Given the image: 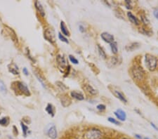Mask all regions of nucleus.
I'll use <instances>...</instances> for the list:
<instances>
[{
    "label": "nucleus",
    "instance_id": "1",
    "mask_svg": "<svg viewBox=\"0 0 158 139\" xmlns=\"http://www.w3.org/2000/svg\"><path fill=\"white\" fill-rule=\"evenodd\" d=\"M103 131L98 128H91L87 130L84 134V139H103Z\"/></svg>",
    "mask_w": 158,
    "mask_h": 139
},
{
    "label": "nucleus",
    "instance_id": "2",
    "mask_svg": "<svg viewBox=\"0 0 158 139\" xmlns=\"http://www.w3.org/2000/svg\"><path fill=\"white\" fill-rule=\"evenodd\" d=\"M145 65L149 70H155L157 66V58L155 56L147 54L145 56Z\"/></svg>",
    "mask_w": 158,
    "mask_h": 139
},
{
    "label": "nucleus",
    "instance_id": "3",
    "mask_svg": "<svg viewBox=\"0 0 158 139\" xmlns=\"http://www.w3.org/2000/svg\"><path fill=\"white\" fill-rule=\"evenodd\" d=\"M131 73L134 80L136 81L143 80L145 77L144 70L139 65H134L133 68H131Z\"/></svg>",
    "mask_w": 158,
    "mask_h": 139
},
{
    "label": "nucleus",
    "instance_id": "4",
    "mask_svg": "<svg viewBox=\"0 0 158 139\" xmlns=\"http://www.w3.org/2000/svg\"><path fill=\"white\" fill-rule=\"evenodd\" d=\"M44 38L52 44L54 43L56 41V35L54 30L51 28L46 29V31L44 32Z\"/></svg>",
    "mask_w": 158,
    "mask_h": 139
},
{
    "label": "nucleus",
    "instance_id": "5",
    "mask_svg": "<svg viewBox=\"0 0 158 139\" xmlns=\"http://www.w3.org/2000/svg\"><path fill=\"white\" fill-rule=\"evenodd\" d=\"M100 37H101V39H102L105 42L108 43V44H110V43L114 42V36H113L112 34H110L109 32H103V33H101V34H100Z\"/></svg>",
    "mask_w": 158,
    "mask_h": 139
},
{
    "label": "nucleus",
    "instance_id": "6",
    "mask_svg": "<svg viewBox=\"0 0 158 139\" xmlns=\"http://www.w3.org/2000/svg\"><path fill=\"white\" fill-rule=\"evenodd\" d=\"M114 115L120 121H125L126 119V112L122 109H117L116 111H114Z\"/></svg>",
    "mask_w": 158,
    "mask_h": 139
},
{
    "label": "nucleus",
    "instance_id": "7",
    "mask_svg": "<svg viewBox=\"0 0 158 139\" xmlns=\"http://www.w3.org/2000/svg\"><path fill=\"white\" fill-rule=\"evenodd\" d=\"M18 88L24 95L27 96H30V92L25 84L23 83V82H18Z\"/></svg>",
    "mask_w": 158,
    "mask_h": 139
},
{
    "label": "nucleus",
    "instance_id": "8",
    "mask_svg": "<svg viewBox=\"0 0 158 139\" xmlns=\"http://www.w3.org/2000/svg\"><path fill=\"white\" fill-rule=\"evenodd\" d=\"M47 134H48L49 138L51 139H56L57 138L58 133H57V130H56V127L54 125L49 128V129L47 131Z\"/></svg>",
    "mask_w": 158,
    "mask_h": 139
},
{
    "label": "nucleus",
    "instance_id": "9",
    "mask_svg": "<svg viewBox=\"0 0 158 139\" xmlns=\"http://www.w3.org/2000/svg\"><path fill=\"white\" fill-rule=\"evenodd\" d=\"M112 92L113 93V94L116 96V98H117L119 99L121 101H122V102L124 103H127V100H126V98H125L124 95L122 92H120L119 90H117V89H112Z\"/></svg>",
    "mask_w": 158,
    "mask_h": 139
},
{
    "label": "nucleus",
    "instance_id": "10",
    "mask_svg": "<svg viewBox=\"0 0 158 139\" xmlns=\"http://www.w3.org/2000/svg\"><path fill=\"white\" fill-rule=\"evenodd\" d=\"M139 47H140V44L139 42H132L131 44L126 45L125 49L127 51H133L136 49H139Z\"/></svg>",
    "mask_w": 158,
    "mask_h": 139
},
{
    "label": "nucleus",
    "instance_id": "11",
    "mask_svg": "<svg viewBox=\"0 0 158 139\" xmlns=\"http://www.w3.org/2000/svg\"><path fill=\"white\" fill-rule=\"evenodd\" d=\"M127 16H128V18H129V20H130L133 24L136 25H139V24H140L139 20L132 13L130 12V11L127 12Z\"/></svg>",
    "mask_w": 158,
    "mask_h": 139
},
{
    "label": "nucleus",
    "instance_id": "12",
    "mask_svg": "<svg viewBox=\"0 0 158 139\" xmlns=\"http://www.w3.org/2000/svg\"><path fill=\"white\" fill-rule=\"evenodd\" d=\"M71 96L73 98H74L75 99L78 100H83L84 99V96L83 95L82 93L80 92H77V91H73L70 93Z\"/></svg>",
    "mask_w": 158,
    "mask_h": 139
},
{
    "label": "nucleus",
    "instance_id": "13",
    "mask_svg": "<svg viewBox=\"0 0 158 139\" xmlns=\"http://www.w3.org/2000/svg\"><path fill=\"white\" fill-rule=\"evenodd\" d=\"M34 5H35V7H36L37 10L38 11V12L41 14V16L42 17H44V16H45V12H44V8L42 6V5H41V3L39 2V1H36L35 3H34Z\"/></svg>",
    "mask_w": 158,
    "mask_h": 139
},
{
    "label": "nucleus",
    "instance_id": "14",
    "mask_svg": "<svg viewBox=\"0 0 158 139\" xmlns=\"http://www.w3.org/2000/svg\"><path fill=\"white\" fill-rule=\"evenodd\" d=\"M9 70L10 72H11L13 75H18L19 74V70L18 66L15 63H11L9 65Z\"/></svg>",
    "mask_w": 158,
    "mask_h": 139
},
{
    "label": "nucleus",
    "instance_id": "15",
    "mask_svg": "<svg viewBox=\"0 0 158 139\" xmlns=\"http://www.w3.org/2000/svg\"><path fill=\"white\" fill-rule=\"evenodd\" d=\"M84 88V89L86 90V91L89 93L91 95H96L98 93L97 91L94 88H93L92 86L89 85V84H85Z\"/></svg>",
    "mask_w": 158,
    "mask_h": 139
},
{
    "label": "nucleus",
    "instance_id": "16",
    "mask_svg": "<svg viewBox=\"0 0 158 139\" xmlns=\"http://www.w3.org/2000/svg\"><path fill=\"white\" fill-rule=\"evenodd\" d=\"M56 60H57V62H58L59 65L62 67V68H65L67 65L66 59L63 56H61V55H58L57 57H56Z\"/></svg>",
    "mask_w": 158,
    "mask_h": 139
},
{
    "label": "nucleus",
    "instance_id": "17",
    "mask_svg": "<svg viewBox=\"0 0 158 139\" xmlns=\"http://www.w3.org/2000/svg\"><path fill=\"white\" fill-rule=\"evenodd\" d=\"M61 30L63 34H64L65 36H70V32L68 31V28H67L65 23L63 22V21H61Z\"/></svg>",
    "mask_w": 158,
    "mask_h": 139
},
{
    "label": "nucleus",
    "instance_id": "18",
    "mask_svg": "<svg viewBox=\"0 0 158 139\" xmlns=\"http://www.w3.org/2000/svg\"><path fill=\"white\" fill-rule=\"evenodd\" d=\"M46 111L49 115H51V117H54V115H55V113H54V112H55V110H54V106H53V105L50 104V103H49V104L47 105V106H46Z\"/></svg>",
    "mask_w": 158,
    "mask_h": 139
},
{
    "label": "nucleus",
    "instance_id": "19",
    "mask_svg": "<svg viewBox=\"0 0 158 139\" xmlns=\"http://www.w3.org/2000/svg\"><path fill=\"white\" fill-rule=\"evenodd\" d=\"M110 47L111 49L112 54H117L118 52V48H117V44L116 42H113L110 44Z\"/></svg>",
    "mask_w": 158,
    "mask_h": 139
},
{
    "label": "nucleus",
    "instance_id": "20",
    "mask_svg": "<svg viewBox=\"0 0 158 139\" xmlns=\"http://www.w3.org/2000/svg\"><path fill=\"white\" fill-rule=\"evenodd\" d=\"M97 48L100 56H101L103 59L106 58H107V56H106V54H105V52L104 50H103V49L102 47L100 46H99V45H97Z\"/></svg>",
    "mask_w": 158,
    "mask_h": 139
},
{
    "label": "nucleus",
    "instance_id": "21",
    "mask_svg": "<svg viewBox=\"0 0 158 139\" xmlns=\"http://www.w3.org/2000/svg\"><path fill=\"white\" fill-rule=\"evenodd\" d=\"M9 124V117H3L0 119V125L2 126H7Z\"/></svg>",
    "mask_w": 158,
    "mask_h": 139
},
{
    "label": "nucleus",
    "instance_id": "22",
    "mask_svg": "<svg viewBox=\"0 0 158 139\" xmlns=\"http://www.w3.org/2000/svg\"><path fill=\"white\" fill-rule=\"evenodd\" d=\"M141 22L143 23L144 25H148L150 23V20L148 19L147 16L145 14H143V13L141 14Z\"/></svg>",
    "mask_w": 158,
    "mask_h": 139
},
{
    "label": "nucleus",
    "instance_id": "23",
    "mask_svg": "<svg viewBox=\"0 0 158 139\" xmlns=\"http://www.w3.org/2000/svg\"><path fill=\"white\" fill-rule=\"evenodd\" d=\"M0 91L2 92L3 93H6V86L4 84L2 81H0Z\"/></svg>",
    "mask_w": 158,
    "mask_h": 139
},
{
    "label": "nucleus",
    "instance_id": "24",
    "mask_svg": "<svg viewBox=\"0 0 158 139\" xmlns=\"http://www.w3.org/2000/svg\"><path fill=\"white\" fill-rule=\"evenodd\" d=\"M107 120H108V122H110V123H112V124H114V125H120V123H119V121L116 120V119L113 118V117H109L107 118Z\"/></svg>",
    "mask_w": 158,
    "mask_h": 139
},
{
    "label": "nucleus",
    "instance_id": "25",
    "mask_svg": "<svg viewBox=\"0 0 158 139\" xmlns=\"http://www.w3.org/2000/svg\"><path fill=\"white\" fill-rule=\"evenodd\" d=\"M20 125H21V127H22L23 136H24L25 137H26V136H27V131H28V127H27V126H25L23 123H21Z\"/></svg>",
    "mask_w": 158,
    "mask_h": 139
},
{
    "label": "nucleus",
    "instance_id": "26",
    "mask_svg": "<svg viewBox=\"0 0 158 139\" xmlns=\"http://www.w3.org/2000/svg\"><path fill=\"white\" fill-rule=\"evenodd\" d=\"M69 59H70L71 63L75 64V65H77V64L79 63V61H78L77 59L75 58L73 56H72V55H70V56H69Z\"/></svg>",
    "mask_w": 158,
    "mask_h": 139
},
{
    "label": "nucleus",
    "instance_id": "27",
    "mask_svg": "<svg viewBox=\"0 0 158 139\" xmlns=\"http://www.w3.org/2000/svg\"><path fill=\"white\" fill-rule=\"evenodd\" d=\"M59 38L61 39L62 42H65L66 44H69V41L68 40V39H67L66 37H64L63 34H61V33H60V32L59 33Z\"/></svg>",
    "mask_w": 158,
    "mask_h": 139
},
{
    "label": "nucleus",
    "instance_id": "28",
    "mask_svg": "<svg viewBox=\"0 0 158 139\" xmlns=\"http://www.w3.org/2000/svg\"><path fill=\"white\" fill-rule=\"evenodd\" d=\"M141 32L143 34H145V35H148V36L153 35V32L149 31V30H147L145 29V28H142V30H141Z\"/></svg>",
    "mask_w": 158,
    "mask_h": 139
},
{
    "label": "nucleus",
    "instance_id": "29",
    "mask_svg": "<svg viewBox=\"0 0 158 139\" xmlns=\"http://www.w3.org/2000/svg\"><path fill=\"white\" fill-rule=\"evenodd\" d=\"M96 108H97L98 110H99V111H104L105 109H106V107H105V105H103V104H99V105H98L97 106H96Z\"/></svg>",
    "mask_w": 158,
    "mask_h": 139
},
{
    "label": "nucleus",
    "instance_id": "30",
    "mask_svg": "<svg viewBox=\"0 0 158 139\" xmlns=\"http://www.w3.org/2000/svg\"><path fill=\"white\" fill-rule=\"evenodd\" d=\"M125 4H126V9H132V6H131V1L125 0Z\"/></svg>",
    "mask_w": 158,
    "mask_h": 139
},
{
    "label": "nucleus",
    "instance_id": "31",
    "mask_svg": "<svg viewBox=\"0 0 158 139\" xmlns=\"http://www.w3.org/2000/svg\"><path fill=\"white\" fill-rule=\"evenodd\" d=\"M111 63H112V65H116V64H117V63H118V59H117V57H115V56L112 57V58H111Z\"/></svg>",
    "mask_w": 158,
    "mask_h": 139
},
{
    "label": "nucleus",
    "instance_id": "32",
    "mask_svg": "<svg viewBox=\"0 0 158 139\" xmlns=\"http://www.w3.org/2000/svg\"><path fill=\"white\" fill-rule=\"evenodd\" d=\"M79 30H80V31L82 33H83V32H85V27L83 26L82 25H79Z\"/></svg>",
    "mask_w": 158,
    "mask_h": 139
},
{
    "label": "nucleus",
    "instance_id": "33",
    "mask_svg": "<svg viewBox=\"0 0 158 139\" xmlns=\"http://www.w3.org/2000/svg\"><path fill=\"white\" fill-rule=\"evenodd\" d=\"M154 16L158 20V9H155L153 11Z\"/></svg>",
    "mask_w": 158,
    "mask_h": 139
},
{
    "label": "nucleus",
    "instance_id": "34",
    "mask_svg": "<svg viewBox=\"0 0 158 139\" xmlns=\"http://www.w3.org/2000/svg\"><path fill=\"white\" fill-rule=\"evenodd\" d=\"M23 73H24L26 76L28 75V71H27V70L26 68H24L23 69Z\"/></svg>",
    "mask_w": 158,
    "mask_h": 139
},
{
    "label": "nucleus",
    "instance_id": "35",
    "mask_svg": "<svg viewBox=\"0 0 158 139\" xmlns=\"http://www.w3.org/2000/svg\"><path fill=\"white\" fill-rule=\"evenodd\" d=\"M150 125H151V127H153L155 129V130H157V131H158V127H156V125L154 124V123H153V122H151L150 123Z\"/></svg>",
    "mask_w": 158,
    "mask_h": 139
},
{
    "label": "nucleus",
    "instance_id": "36",
    "mask_svg": "<svg viewBox=\"0 0 158 139\" xmlns=\"http://www.w3.org/2000/svg\"><path fill=\"white\" fill-rule=\"evenodd\" d=\"M135 137H136V139H143L142 136L139 134H135Z\"/></svg>",
    "mask_w": 158,
    "mask_h": 139
},
{
    "label": "nucleus",
    "instance_id": "37",
    "mask_svg": "<svg viewBox=\"0 0 158 139\" xmlns=\"http://www.w3.org/2000/svg\"><path fill=\"white\" fill-rule=\"evenodd\" d=\"M122 139H130V138H123Z\"/></svg>",
    "mask_w": 158,
    "mask_h": 139
},
{
    "label": "nucleus",
    "instance_id": "38",
    "mask_svg": "<svg viewBox=\"0 0 158 139\" xmlns=\"http://www.w3.org/2000/svg\"><path fill=\"white\" fill-rule=\"evenodd\" d=\"M144 139H150V138H148V137H146V138H145Z\"/></svg>",
    "mask_w": 158,
    "mask_h": 139
}]
</instances>
